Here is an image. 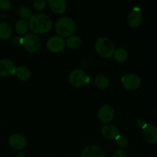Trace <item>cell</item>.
<instances>
[{
    "instance_id": "1",
    "label": "cell",
    "mask_w": 157,
    "mask_h": 157,
    "mask_svg": "<svg viewBox=\"0 0 157 157\" xmlns=\"http://www.w3.org/2000/svg\"><path fill=\"white\" fill-rule=\"evenodd\" d=\"M29 26L33 34H45L52 29V22L46 14L35 13L29 19Z\"/></svg>"
},
{
    "instance_id": "27",
    "label": "cell",
    "mask_w": 157,
    "mask_h": 157,
    "mask_svg": "<svg viewBox=\"0 0 157 157\" xmlns=\"http://www.w3.org/2000/svg\"><path fill=\"white\" fill-rule=\"evenodd\" d=\"M137 125H138L139 127H140V128H142L143 130H144V129L147 127L148 124L144 120H139V121H137Z\"/></svg>"
},
{
    "instance_id": "6",
    "label": "cell",
    "mask_w": 157,
    "mask_h": 157,
    "mask_svg": "<svg viewBox=\"0 0 157 157\" xmlns=\"http://www.w3.org/2000/svg\"><path fill=\"white\" fill-rule=\"evenodd\" d=\"M66 41L64 38L59 36H52L48 39L46 42V48L52 53H58L62 52L66 47Z\"/></svg>"
},
{
    "instance_id": "28",
    "label": "cell",
    "mask_w": 157,
    "mask_h": 157,
    "mask_svg": "<svg viewBox=\"0 0 157 157\" xmlns=\"http://www.w3.org/2000/svg\"><path fill=\"white\" fill-rule=\"evenodd\" d=\"M12 43H13L14 44H21V38H18L17 36L14 37V38H12Z\"/></svg>"
},
{
    "instance_id": "5",
    "label": "cell",
    "mask_w": 157,
    "mask_h": 157,
    "mask_svg": "<svg viewBox=\"0 0 157 157\" xmlns=\"http://www.w3.org/2000/svg\"><path fill=\"white\" fill-rule=\"evenodd\" d=\"M89 77L82 69H75L69 74V81L74 87H80L89 82Z\"/></svg>"
},
{
    "instance_id": "26",
    "label": "cell",
    "mask_w": 157,
    "mask_h": 157,
    "mask_svg": "<svg viewBox=\"0 0 157 157\" xmlns=\"http://www.w3.org/2000/svg\"><path fill=\"white\" fill-rule=\"evenodd\" d=\"M112 157H127V156L123 150H117L113 153Z\"/></svg>"
},
{
    "instance_id": "21",
    "label": "cell",
    "mask_w": 157,
    "mask_h": 157,
    "mask_svg": "<svg viewBox=\"0 0 157 157\" xmlns=\"http://www.w3.org/2000/svg\"><path fill=\"white\" fill-rule=\"evenodd\" d=\"M18 15L21 19H30L32 16V11L29 7L26 6H22L18 9Z\"/></svg>"
},
{
    "instance_id": "18",
    "label": "cell",
    "mask_w": 157,
    "mask_h": 157,
    "mask_svg": "<svg viewBox=\"0 0 157 157\" xmlns=\"http://www.w3.org/2000/svg\"><path fill=\"white\" fill-rule=\"evenodd\" d=\"M112 56H113L114 59H115L117 62L123 63L125 62V61L128 59L129 53H128V52L125 48H119L115 49Z\"/></svg>"
},
{
    "instance_id": "17",
    "label": "cell",
    "mask_w": 157,
    "mask_h": 157,
    "mask_svg": "<svg viewBox=\"0 0 157 157\" xmlns=\"http://www.w3.org/2000/svg\"><path fill=\"white\" fill-rule=\"evenodd\" d=\"M29 29V22L25 19H18L15 25V30L19 35H25Z\"/></svg>"
},
{
    "instance_id": "24",
    "label": "cell",
    "mask_w": 157,
    "mask_h": 157,
    "mask_svg": "<svg viewBox=\"0 0 157 157\" xmlns=\"http://www.w3.org/2000/svg\"><path fill=\"white\" fill-rule=\"evenodd\" d=\"M47 2L45 0H36L33 2V7L35 10L42 11L46 8Z\"/></svg>"
},
{
    "instance_id": "9",
    "label": "cell",
    "mask_w": 157,
    "mask_h": 157,
    "mask_svg": "<svg viewBox=\"0 0 157 157\" xmlns=\"http://www.w3.org/2000/svg\"><path fill=\"white\" fill-rule=\"evenodd\" d=\"M17 67L15 63L9 58L0 60V76L8 77L16 74Z\"/></svg>"
},
{
    "instance_id": "8",
    "label": "cell",
    "mask_w": 157,
    "mask_h": 157,
    "mask_svg": "<svg viewBox=\"0 0 157 157\" xmlns=\"http://www.w3.org/2000/svg\"><path fill=\"white\" fill-rule=\"evenodd\" d=\"M115 116V111L112 106L105 104L102 106L98 111V119L100 123L108 124L113 120Z\"/></svg>"
},
{
    "instance_id": "20",
    "label": "cell",
    "mask_w": 157,
    "mask_h": 157,
    "mask_svg": "<svg viewBox=\"0 0 157 157\" xmlns=\"http://www.w3.org/2000/svg\"><path fill=\"white\" fill-rule=\"evenodd\" d=\"M95 84L100 89H106L109 84V80L107 76L103 74H99L95 78Z\"/></svg>"
},
{
    "instance_id": "22",
    "label": "cell",
    "mask_w": 157,
    "mask_h": 157,
    "mask_svg": "<svg viewBox=\"0 0 157 157\" xmlns=\"http://www.w3.org/2000/svg\"><path fill=\"white\" fill-rule=\"evenodd\" d=\"M66 44L70 48L75 49L80 47V45L82 44V41L79 37L72 35V36L67 38V39L66 41Z\"/></svg>"
},
{
    "instance_id": "29",
    "label": "cell",
    "mask_w": 157,
    "mask_h": 157,
    "mask_svg": "<svg viewBox=\"0 0 157 157\" xmlns=\"http://www.w3.org/2000/svg\"><path fill=\"white\" fill-rule=\"evenodd\" d=\"M15 157H26V155H25V153H22V152H18V153H17V154L15 155Z\"/></svg>"
},
{
    "instance_id": "10",
    "label": "cell",
    "mask_w": 157,
    "mask_h": 157,
    "mask_svg": "<svg viewBox=\"0 0 157 157\" xmlns=\"http://www.w3.org/2000/svg\"><path fill=\"white\" fill-rule=\"evenodd\" d=\"M143 21V14L138 7H135L127 15V23L132 28H136Z\"/></svg>"
},
{
    "instance_id": "14",
    "label": "cell",
    "mask_w": 157,
    "mask_h": 157,
    "mask_svg": "<svg viewBox=\"0 0 157 157\" xmlns=\"http://www.w3.org/2000/svg\"><path fill=\"white\" fill-rule=\"evenodd\" d=\"M101 133L104 138L107 140H115L119 135L118 128L112 124H106L102 128Z\"/></svg>"
},
{
    "instance_id": "16",
    "label": "cell",
    "mask_w": 157,
    "mask_h": 157,
    "mask_svg": "<svg viewBox=\"0 0 157 157\" xmlns=\"http://www.w3.org/2000/svg\"><path fill=\"white\" fill-rule=\"evenodd\" d=\"M12 34V29L10 24L6 21L0 22V38L3 40L9 39Z\"/></svg>"
},
{
    "instance_id": "11",
    "label": "cell",
    "mask_w": 157,
    "mask_h": 157,
    "mask_svg": "<svg viewBox=\"0 0 157 157\" xmlns=\"http://www.w3.org/2000/svg\"><path fill=\"white\" fill-rule=\"evenodd\" d=\"M9 145L11 148L15 150H21L26 147V140L22 135L19 133H14L9 138Z\"/></svg>"
},
{
    "instance_id": "19",
    "label": "cell",
    "mask_w": 157,
    "mask_h": 157,
    "mask_svg": "<svg viewBox=\"0 0 157 157\" xmlns=\"http://www.w3.org/2000/svg\"><path fill=\"white\" fill-rule=\"evenodd\" d=\"M18 78L22 81H28L31 77V71L28 67L25 66H19L17 67L16 74Z\"/></svg>"
},
{
    "instance_id": "4",
    "label": "cell",
    "mask_w": 157,
    "mask_h": 157,
    "mask_svg": "<svg viewBox=\"0 0 157 157\" xmlns=\"http://www.w3.org/2000/svg\"><path fill=\"white\" fill-rule=\"evenodd\" d=\"M21 44L28 52L35 53L40 49L41 41L35 34L28 33L21 38Z\"/></svg>"
},
{
    "instance_id": "25",
    "label": "cell",
    "mask_w": 157,
    "mask_h": 157,
    "mask_svg": "<svg viewBox=\"0 0 157 157\" xmlns=\"http://www.w3.org/2000/svg\"><path fill=\"white\" fill-rule=\"evenodd\" d=\"M12 8V4L8 0H0V10L7 11Z\"/></svg>"
},
{
    "instance_id": "2",
    "label": "cell",
    "mask_w": 157,
    "mask_h": 157,
    "mask_svg": "<svg viewBox=\"0 0 157 157\" xmlns=\"http://www.w3.org/2000/svg\"><path fill=\"white\" fill-rule=\"evenodd\" d=\"M76 24L69 17H62L55 24V31L61 38H69L75 32Z\"/></svg>"
},
{
    "instance_id": "23",
    "label": "cell",
    "mask_w": 157,
    "mask_h": 157,
    "mask_svg": "<svg viewBox=\"0 0 157 157\" xmlns=\"http://www.w3.org/2000/svg\"><path fill=\"white\" fill-rule=\"evenodd\" d=\"M115 142H116L117 145L119 146L121 148H126L129 145V141L124 136H121V135H119L115 139Z\"/></svg>"
},
{
    "instance_id": "12",
    "label": "cell",
    "mask_w": 157,
    "mask_h": 157,
    "mask_svg": "<svg viewBox=\"0 0 157 157\" xmlns=\"http://www.w3.org/2000/svg\"><path fill=\"white\" fill-rule=\"evenodd\" d=\"M80 157H105V153L99 146L89 145L83 149Z\"/></svg>"
},
{
    "instance_id": "15",
    "label": "cell",
    "mask_w": 157,
    "mask_h": 157,
    "mask_svg": "<svg viewBox=\"0 0 157 157\" xmlns=\"http://www.w3.org/2000/svg\"><path fill=\"white\" fill-rule=\"evenodd\" d=\"M50 9L55 14H62L67 8V4L65 0H49L47 2Z\"/></svg>"
},
{
    "instance_id": "13",
    "label": "cell",
    "mask_w": 157,
    "mask_h": 157,
    "mask_svg": "<svg viewBox=\"0 0 157 157\" xmlns=\"http://www.w3.org/2000/svg\"><path fill=\"white\" fill-rule=\"evenodd\" d=\"M143 138L147 144H155L157 143V127L148 124L143 130Z\"/></svg>"
},
{
    "instance_id": "3",
    "label": "cell",
    "mask_w": 157,
    "mask_h": 157,
    "mask_svg": "<svg viewBox=\"0 0 157 157\" xmlns=\"http://www.w3.org/2000/svg\"><path fill=\"white\" fill-rule=\"evenodd\" d=\"M95 52L99 56L108 58L113 55L115 52V46L112 40L106 37L98 38L95 44Z\"/></svg>"
},
{
    "instance_id": "7",
    "label": "cell",
    "mask_w": 157,
    "mask_h": 157,
    "mask_svg": "<svg viewBox=\"0 0 157 157\" xmlns=\"http://www.w3.org/2000/svg\"><path fill=\"white\" fill-rule=\"evenodd\" d=\"M123 86L129 90H134L139 88L141 84V79L135 74H129L123 76L121 79Z\"/></svg>"
}]
</instances>
